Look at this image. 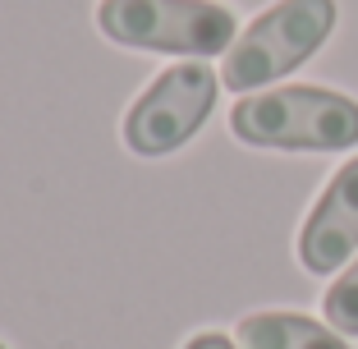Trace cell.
Masks as SVG:
<instances>
[{
	"label": "cell",
	"mask_w": 358,
	"mask_h": 349,
	"mask_svg": "<svg viewBox=\"0 0 358 349\" xmlns=\"http://www.w3.org/2000/svg\"><path fill=\"white\" fill-rule=\"evenodd\" d=\"M221 78L202 60L170 64L152 78L124 115V143L138 157H170L207 124Z\"/></svg>",
	"instance_id": "4"
},
{
	"label": "cell",
	"mask_w": 358,
	"mask_h": 349,
	"mask_svg": "<svg viewBox=\"0 0 358 349\" xmlns=\"http://www.w3.org/2000/svg\"><path fill=\"white\" fill-rule=\"evenodd\" d=\"M0 349H5V340H0Z\"/></svg>",
	"instance_id": "9"
},
{
	"label": "cell",
	"mask_w": 358,
	"mask_h": 349,
	"mask_svg": "<svg viewBox=\"0 0 358 349\" xmlns=\"http://www.w3.org/2000/svg\"><path fill=\"white\" fill-rule=\"evenodd\" d=\"M230 129L248 148L271 152H345L358 143V101L331 87H262L239 97Z\"/></svg>",
	"instance_id": "1"
},
{
	"label": "cell",
	"mask_w": 358,
	"mask_h": 349,
	"mask_svg": "<svg viewBox=\"0 0 358 349\" xmlns=\"http://www.w3.org/2000/svg\"><path fill=\"white\" fill-rule=\"evenodd\" d=\"M358 257V157L331 175V184L317 193L313 212L299 230V262L313 276H331Z\"/></svg>",
	"instance_id": "5"
},
{
	"label": "cell",
	"mask_w": 358,
	"mask_h": 349,
	"mask_svg": "<svg viewBox=\"0 0 358 349\" xmlns=\"http://www.w3.org/2000/svg\"><path fill=\"white\" fill-rule=\"evenodd\" d=\"M239 349H354L349 336H340L331 322H317L308 313H248L234 327Z\"/></svg>",
	"instance_id": "6"
},
{
	"label": "cell",
	"mask_w": 358,
	"mask_h": 349,
	"mask_svg": "<svg viewBox=\"0 0 358 349\" xmlns=\"http://www.w3.org/2000/svg\"><path fill=\"white\" fill-rule=\"evenodd\" d=\"M331 32H336V0H275L234 37L221 64V83L239 97L262 92L266 83L313 60Z\"/></svg>",
	"instance_id": "2"
},
{
	"label": "cell",
	"mask_w": 358,
	"mask_h": 349,
	"mask_svg": "<svg viewBox=\"0 0 358 349\" xmlns=\"http://www.w3.org/2000/svg\"><path fill=\"white\" fill-rule=\"evenodd\" d=\"M96 28L129 51L189 55V60L225 55L239 37L234 10L216 0H101Z\"/></svg>",
	"instance_id": "3"
},
{
	"label": "cell",
	"mask_w": 358,
	"mask_h": 349,
	"mask_svg": "<svg viewBox=\"0 0 358 349\" xmlns=\"http://www.w3.org/2000/svg\"><path fill=\"white\" fill-rule=\"evenodd\" d=\"M184 349H239V340L221 336V331H198L193 340H184Z\"/></svg>",
	"instance_id": "8"
},
{
	"label": "cell",
	"mask_w": 358,
	"mask_h": 349,
	"mask_svg": "<svg viewBox=\"0 0 358 349\" xmlns=\"http://www.w3.org/2000/svg\"><path fill=\"white\" fill-rule=\"evenodd\" d=\"M322 313H327V322L340 331V336H358V257L340 271L336 285L327 290Z\"/></svg>",
	"instance_id": "7"
}]
</instances>
